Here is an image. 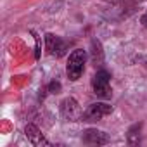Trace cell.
I'll list each match as a JSON object with an SVG mask.
<instances>
[{"mask_svg": "<svg viewBox=\"0 0 147 147\" xmlns=\"http://www.w3.org/2000/svg\"><path fill=\"white\" fill-rule=\"evenodd\" d=\"M85 62H87V52L83 49H76V50H73L69 54L67 66H66V73H67V78L71 82L80 80L82 73L85 69Z\"/></svg>", "mask_w": 147, "mask_h": 147, "instance_id": "1", "label": "cell"}, {"mask_svg": "<svg viewBox=\"0 0 147 147\" xmlns=\"http://www.w3.org/2000/svg\"><path fill=\"white\" fill-rule=\"evenodd\" d=\"M109 73L106 69H100L97 71L94 78H92V88H94V94L97 97H102V99H109L111 97V85H109Z\"/></svg>", "mask_w": 147, "mask_h": 147, "instance_id": "2", "label": "cell"}, {"mask_svg": "<svg viewBox=\"0 0 147 147\" xmlns=\"http://www.w3.org/2000/svg\"><path fill=\"white\" fill-rule=\"evenodd\" d=\"M59 111H61V116H62L66 121H80L82 116H83V111H82L78 100L73 99V97H66V99L61 102Z\"/></svg>", "mask_w": 147, "mask_h": 147, "instance_id": "3", "label": "cell"}, {"mask_svg": "<svg viewBox=\"0 0 147 147\" xmlns=\"http://www.w3.org/2000/svg\"><path fill=\"white\" fill-rule=\"evenodd\" d=\"M111 113H113V107L109 104H106V102H95V104H90L83 111L82 119L83 121H99V119H102L104 116H107Z\"/></svg>", "mask_w": 147, "mask_h": 147, "instance_id": "4", "label": "cell"}, {"mask_svg": "<svg viewBox=\"0 0 147 147\" xmlns=\"http://www.w3.org/2000/svg\"><path fill=\"white\" fill-rule=\"evenodd\" d=\"M83 144L87 145H104L109 142V135L102 130H97V128H88L83 131V137H82Z\"/></svg>", "mask_w": 147, "mask_h": 147, "instance_id": "5", "label": "cell"}, {"mask_svg": "<svg viewBox=\"0 0 147 147\" xmlns=\"http://www.w3.org/2000/svg\"><path fill=\"white\" fill-rule=\"evenodd\" d=\"M45 45H47V52L50 55H55V57H61L64 52H66V43L59 38V36H54V35H45Z\"/></svg>", "mask_w": 147, "mask_h": 147, "instance_id": "6", "label": "cell"}, {"mask_svg": "<svg viewBox=\"0 0 147 147\" xmlns=\"http://www.w3.org/2000/svg\"><path fill=\"white\" fill-rule=\"evenodd\" d=\"M24 135H26V138H28L33 145H36V147L50 145V142L42 135V131H40L35 125H26V128H24Z\"/></svg>", "mask_w": 147, "mask_h": 147, "instance_id": "7", "label": "cell"}, {"mask_svg": "<svg viewBox=\"0 0 147 147\" xmlns=\"http://www.w3.org/2000/svg\"><path fill=\"white\" fill-rule=\"evenodd\" d=\"M140 130H142V123H135L128 128V133H126L128 145H138L140 144Z\"/></svg>", "mask_w": 147, "mask_h": 147, "instance_id": "8", "label": "cell"}, {"mask_svg": "<svg viewBox=\"0 0 147 147\" xmlns=\"http://www.w3.org/2000/svg\"><path fill=\"white\" fill-rule=\"evenodd\" d=\"M92 61L95 66H100L104 61V52H102V45L99 40H92Z\"/></svg>", "mask_w": 147, "mask_h": 147, "instance_id": "9", "label": "cell"}, {"mask_svg": "<svg viewBox=\"0 0 147 147\" xmlns=\"http://www.w3.org/2000/svg\"><path fill=\"white\" fill-rule=\"evenodd\" d=\"M140 23H142V26L147 30V11H145V12H144V16L140 18Z\"/></svg>", "mask_w": 147, "mask_h": 147, "instance_id": "10", "label": "cell"}, {"mask_svg": "<svg viewBox=\"0 0 147 147\" xmlns=\"http://www.w3.org/2000/svg\"><path fill=\"white\" fill-rule=\"evenodd\" d=\"M59 88H61V85H59V83H52V85H50L52 94H57V92H59Z\"/></svg>", "mask_w": 147, "mask_h": 147, "instance_id": "11", "label": "cell"}]
</instances>
